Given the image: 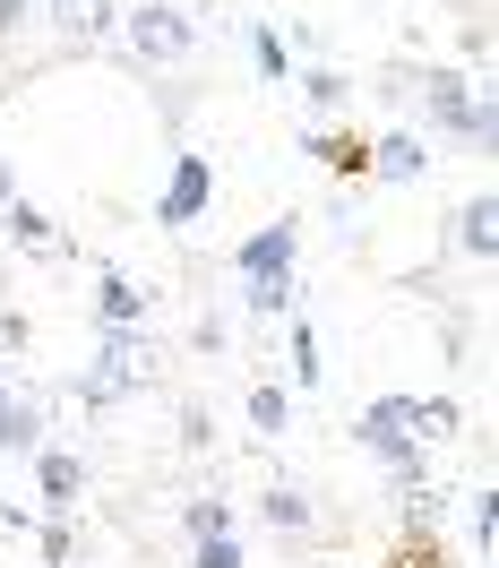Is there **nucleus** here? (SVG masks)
Returning a JSON list of instances; mask_svg holds the SVG:
<instances>
[{"label": "nucleus", "mask_w": 499, "mask_h": 568, "mask_svg": "<svg viewBox=\"0 0 499 568\" xmlns=\"http://www.w3.org/2000/svg\"><path fill=\"white\" fill-rule=\"evenodd\" d=\"M439 508H448V499L430 491V474H422V483H396V517H405V534H439Z\"/></svg>", "instance_id": "nucleus-22"}, {"label": "nucleus", "mask_w": 499, "mask_h": 568, "mask_svg": "<svg viewBox=\"0 0 499 568\" xmlns=\"http://www.w3.org/2000/svg\"><path fill=\"white\" fill-rule=\"evenodd\" d=\"M35 499H43V517H78L86 457H78V448H35Z\"/></svg>", "instance_id": "nucleus-8"}, {"label": "nucleus", "mask_w": 499, "mask_h": 568, "mask_svg": "<svg viewBox=\"0 0 499 568\" xmlns=\"http://www.w3.org/2000/svg\"><path fill=\"white\" fill-rule=\"evenodd\" d=\"M354 439H361V457L388 465V483H422L430 474V448L405 439V396H370V405L354 414Z\"/></svg>", "instance_id": "nucleus-3"}, {"label": "nucleus", "mask_w": 499, "mask_h": 568, "mask_svg": "<svg viewBox=\"0 0 499 568\" xmlns=\"http://www.w3.org/2000/svg\"><path fill=\"white\" fill-rule=\"evenodd\" d=\"M249 61H258V78H276V87L293 78V52H285V36H276V27H249Z\"/></svg>", "instance_id": "nucleus-24"}, {"label": "nucleus", "mask_w": 499, "mask_h": 568, "mask_svg": "<svg viewBox=\"0 0 499 568\" xmlns=\"http://www.w3.org/2000/svg\"><path fill=\"white\" fill-rule=\"evenodd\" d=\"M146 320V293L121 267H95V336H121V327Z\"/></svg>", "instance_id": "nucleus-10"}, {"label": "nucleus", "mask_w": 499, "mask_h": 568, "mask_svg": "<svg viewBox=\"0 0 499 568\" xmlns=\"http://www.w3.org/2000/svg\"><path fill=\"white\" fill-rule=\"evenodd\" d=\"M181 448H190V457H207V448H215V414H207V405H181Z\"/></svg>", "instance_id": "nucleus-26"}, {"label": "nucleus", "mask_w": 499, "mask_h": 568, "mask_svg": "<svg viewBox=\"0 0 499 568\" xmlns=\"http://www.w3.org/2000/svg\"><path fill=\"white\" fill-rule=\"evenodd\" d=\"M181 534H190V542H215V534H242V526H233V499H224V491H198L190 508H181Z\"/></svg>", "instance_id": "nucleus-19"}, {"label": "nucleus", "mask_w": 499, "mask_h": 568, "mask_svg": "<svg viewBox=\"0 0 499 568\" xmlns=\"http://www.w3.org/2000/svg\"><path fill=\"white\" fill-rule=\"evenodd\" d=\"M0 224H9V242L35 250V258H70V233H61V224H52L35 199H9V207H0Z\"/></svg>", "instance_id": "nucleus-12"}, {"label": "nucleus", "mask_w": 499, "mask_h": 568, "mask_svg": "<svg viewBox=\"0 0 499 568\" xmlns=\"http://www.w3.org/2000/svg\"><path fill=\"white\" fill-rule=\"evenodd\" d=\"M258 517H267L276 534H310V526H319V517H310V491H302V483H276V491L258 499Z\"/></svg>", "instance_id": "nucleus-18"}, {"label": "nucleus", "mask_w": 499, "mask_h": 568, "mask_svg": "<svg viewBox=\"0 0 499 568\" xmlns=\"http://www.w3.org/2000/svg\"><path fill=\"white\" fill-rule=\"evenodd\" d=\"M121 36H130V52H139L146 70H181L190 43H198V27H190L181 0H139V9H121Z\"/></svg>", "instance_id": "nucleus-4"}, {"label": "nucleus", "mask_w": 499, "mask_h": 568, "mask_svg": "<svg viewBox=\"0 0 499 568\" xmlns=\"http://www.w3.org/2000/svg\"><path fill=\"white\" fill-rule=\"evenodd\" d=\"M285 371H293V388H302V396L319 388V327H310V311H293V320H285Z\"/></svg>", "instance_id": "nucleus-15"}, {"label": "nucleus", "mask_w": 499, "mask_h": 568, "mask_svg": "<svg viewBox=\"0 0 499 568\" xmlns=\"http://www.w3.org/2000/svg\"><path fill=\"white\" fill-rule=\"evenodd\" d=\"M146 379H155V345H146L139 327L95 336V362L78 371V405H86V414H104V405H121V396L146 388Z\"/></svg>", "instance_id": "nucleus-1"}, {"label": "nucleus", "mask_w": 499, "mask_h": 568, "mask_svg": "<svg viewBox=\"0 0 499 568\" xmlns=\"http://www.w3.org/2000/svg\"><path fill=\"white\" fill-rule=\"evenodd\" d=\"M52 52H95L104 36H121V0H43Z\"/></svg>", "instance_id": "nucleus-5"}, {"label": "nucleus", "mask_w": 499, "mask_h": 568, "mask_svg": "<svg viewBox=\"0 0 499 568\" xmlns=\"http://www.w3.org/2000/svg\"><path fill=\"white\" fill-rule=\"evenodd\" d=\"M27 345V311H0V354H18Z\"/></svg>", "instance_id": "nucleus-29"}, {"label": "nucleus", "mask_w": 499, "mask_h": 568, "mask_svg": "<svg viewBox=\"0 0 499 568\" xmlns=\"http://www.w3.org/2000/svg\"><path fill=\"white\" fill-rule=\"evenodd\" d=\"M249 430H258V439H285V430H293L285 379H249Z\"/></svg>", "instance_id": "nucleus-17"}, {"label": "nucleus", "mask_w": 499, "mask_h": 568, "mask_svg": "<svg viewBox=\"0 0 499 568\" xmlns=\"http://www.w3.org/2000/svg\"><path fill=\"white\" fill-rule=\"evenodd\" d=\"M27 9H35V0H0V43H27V27H35Z\"/></svg>", "instance_id": "nucleus-28"}, {"label": "nucleus", "mask_w": 499, "mask_h": 568, "mask_svg": "<svg viewBox=\"0 0 499 568\" xmlns=\"http://www.w3.org/2000/svg\"><path fill=\"white\" fill-rule=\"evenodd\" d=\"M190 568H249L242 534H215V542H190Z\"/></svg>", "instance_id": "nucleus-25"}, {"label": "nucleus", "mask_w": 499, "mask_h": 568, "mask_svg": "<svg viewBox=\"0 0 499 568\" xmlns=\"http://www.w3.org/2000/svg\"><path fill=\"white\" fill-rule=\"evenodd\" d=\"M457 430H465V414L448 405V396H405V439H414V448H430V457H439Z\"/></svg>", "instance_id": "nucleus-14"}, {"label": "nucleus", "mask_w": 499, "mask_h": 568, "mask_svg": "<svg viewBox=\"0 0 499 568\" xmlns=\"http://www.w3.org/2000/svg\"><path fill=\"white\" fill-rule=\"evenodd\" d=\"M302 155H319L327 173H345V181H370V139L361 130H302Z\"/></svg>", "instance_id": "nucleus-13"}, {"label": "nucleus", "mask_w": 499, "mask_h": 568, "mask_svg": "<svg viewBox=\"0 0 499 568\" xmlns=\"http://www.w3.org/2000/svg\"><path fill=\"white\" fill-rule=\"evenodd\" d=\"M345 95H354V78H345V70L302 61V104H310V112H345Z\"/></svg>", "instance_id": "nucleus-21"}, {"label": "nucleus", "mask_w": 499, "mask_h": 568, "mask_svg": "<svg viewBox=\"0 0 499 568\" xmlns=\"http://www.w3.org/2000/svg\"><path fill=\"white\" fill-rule=\"evenodd\" d=\"M457 250H465V258H491V250H499V207H491V190H473V199H465Z\"/></svg>", "instance_id": "nucleus-16"}, {"label": "nucleus", "mask_w": 499, "mask_h": 568, "mask_svg": "<svg viewBox=\"0 0 499 568\" xmlns=\"http://www.w3.org/2000/svg\"><path fill=\"white\" fill-rule=\"evenodd\" d=\"M465 526H473V542H491V526H499V491H491V483L465 491Z\"/></svg>", "instance_id": "nucleus-27"}, {"label": "nucleus", "mask_w": 499, "mask_h": 568, "mask_svg": "<svg viewBox=\"0 0 499 568\" xmlns=\"http://www.w3.org/2000/svg\"><path fill=\"white\" fill-rule=\"evenodd\" d=\"M52 568H95V560H86V551H70V560H52Z\"/></svg>", "instance_id": "nucleus-31"}, {"label": "nucleus", "mask_w": 499, "mask_h": 568, "mask_svg": "<svg viewBox=\"0 0 499 568\" xmlns=\"http://www.w3.org/2000/svg\"><path fill=\"white\" fill-rule=\"evenodd\" d=\"M215 199V173H207V155H173V173H164V199H155V224L164 233H181V224H198Z\"/></svg>", "instance_id": "nucleus-6"}, {"label": "nucleus", "mask_w": 499, "mask_h": 568, "mask_svg": "<svg viewBox=\"0 0 499 568\" xmlns=\"http://www.w3.org/2000/svg\"><path fill=\"white\" fill-rule=\"evenodd\" d=\"M0 388H9V354H0Z\"/></svg>", "instance_id": "nucleus-32"}, {"label": "nucleus", "mask_w": 499, "mask_h": 568, "mask_svg": "<svg viewBox=\"0 0 499 568\" xmlns=\"http://www.w3.org/2000/svg\"><path fill=\"white\" fill-rule=\"evenodd\" d=\"M293 293H302V276H249L242 284L249 320H293Z\"/></svg>", "instance_id": "nucleus-20"}, {"label": "nucleus", "mask_w": 499, "mask_h": 568, "mask_svg": "<svg viewBox=\"0 0 499 568\" xmlns=\"http://www.w3.org/2000/svg\"><path fill=\"white\" fill-rule=\"evenodd\" d=\"M43 405L35 388H0V457H35L43 448Z\"/></svg>", "instance_id": "nucleus-9"}, {"label": "nucleus", "mask_w": 499, "mask_h": 568, "mask_svg": "<svg viewBox=\"0 0 499 568\" xmlns=\"http://www.w3.org/2000/svg\"><path fill=\"white\" fill-rule=\"evenodd\" d=\"M422 121L439 130V139L491 146V95H482L473 78H457V70H422Z\"/></svg>", "instance_id": "nucleus-2"}, {"label": "nucleus", "mask_w": 499, "mask_h": 568, "mask_svg": "<svg viewBox=\"0 0 499 568\" xmlns=\"http://www.w3.org/2000/svg\"><path fill=\"white\" fill-rule=\"evenodd\" d=\"M430 173V146L414 139V130H388V139H370V181H388V190H405V181Z\"/></svg>", "instance_id": "nucleus-11"}, {"label": "nucleus", "mask_w": 499, "mask_h": 568, "mask_svg": "<svg viewBox=\"0 0 499 568\" xmlns=\"http://www.w3.org/2000/svg\"><path fill=\"white\" fill-rule=\"evenodd\" d=\"M388 568H457V560H448V542H439V534H396Z\"/></svg>", "instance_id": "nucleus-23"}, {"label": "nucleus", "mask_w": 499, "mask_h": 568, "mask_svg": "<svg viewBox=\"0 0 499 568\" xmlns=\"http://www.w3.org/2000/svg\"><path fill=\"white\" fill-rule=\"evenodd\" d=\"M9 199H18V173H9V155H0V207H9Z\"/></svg>", "instance_id": "nucleus-30"}, {"label": "nucleus", "mask_w": 499, "mask_h": 568, "mask_svg": "<svg viewBox=\"0 0 499 568\" xmlns=\"http://www.w3.org/2000/svg\"><path fill=\"white\" fill-rule=\"evenodd\" d=\"M293 258H302V215H276L267 233H249L242 250H233V276H293Z\"/></svg>", "instance_id": "nucleus-7"}]
</instances>
